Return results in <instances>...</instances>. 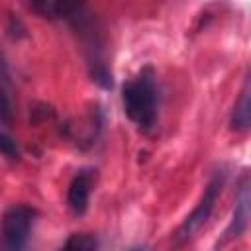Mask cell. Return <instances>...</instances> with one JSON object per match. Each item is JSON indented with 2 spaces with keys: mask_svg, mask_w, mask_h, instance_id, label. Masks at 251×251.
Masks as SVG:
<instances>
[{
  "mask_svg": "<svg viewBox=\"0 0 251 251\" xmlns=\"http://www.w3.org/2000/svg\"><path fill=\"white\" fill-rule=\"evenodd\" d=\"M251 126V80L245 76L239 98L233 106L231 118H229V127L233 131H247Z\"/></svg>",
  "mask_w": 251,
  "mask_h": 251,
  "instance_id": "7",
  "label": "cell"
},
{
  "mask_svg": "<svg viewBox=\"0 0 251 251\" xmlns=\"http://www.w3.org/2000/svg\"><path fill=\"white\" fill-rule=\"evenodd\" d=\"M249 188H251L249 173H243L239 182H237L235 206H233V212H231V220H229L227 227L224 229V233H222V237L218 241V247H224L226 243L241 237L247 231V227H249V202H251Z\"/></svg>",
  "mask_w": 251,
  "mask_h": 251,
  "instance_id": "4",
  "label": "cell"
},
{
  "mask_svg": "<svg viewBox=\"0 0 251 251\" xmlns=\"http://www.w3.org/2000/svg\"><path fill=\"white\" fill-rule=\"evenodd\" d=\"M57 251H98V239L94 233H71Z\"/></svg>",
  "mask_w": 251,
  "mask_h": 251,
  "instance_id": "8",
  "label": "cell"
},
{
  "mask_svg": "<svg viewBox=\"0 0 251 251\" xmlns=\"http://www.w3.org/2000/svg\"><path fill=\"white\" fill-rule=\"evenodd\" d=\"M8 31H10V35H12V37H16V39H18V37H22V35H25V27H24V25H22V22H20L18 18H14V16L10 18Z\"/></svg>",
  "mask_w": 251,
  "mask_h": 251,
  "instance_id": "11",
  "label": "cell"
},
{
  "mask_svg": "<svg viewBox=\"0 0 251 251\" xmlns=\"http://www.w3.org/2000/svg\"><path fill=\"white\" fill-rule=\"evenodd\" d=\"M127 251H149L145 245H137V247H131V249H127Z\"/></svg>",
  "mask_w": 251,
  "mask_h": 251,
  "instance_id": "12",
  "label": "cell"
},
{
  "mask_svg": "<svg viewBox=\"0 0 251 251\" xmlns=\"http://www.w3.org/2000/svg\"><path fill=\"white\" fill-rule=\"evenodd\" d=\"M122 104L127 120L141 131H151L159 120V82L157 73L151 65L141 67L122 86Z\"/></svg>",
  "mask_w": 251,
  "mask_h": 251,
  "instance_id": "1",
  "label": "cell"
},
{
  "mask_svg": "<svg viewBox=\"0 0 251 251\" xmlns=\"http://www.w3.org/2000/svg\"><path fill=\"white\" fill-rule=\"evenodd\" d=\"M226 178H227L226 169H220L210 176V180H208L198 204L182 220V224L178 226V229L175 233V243L176 245H182V243L190 241L206 226V222L210 220V216H212V212L216 208V202H218V198H220V194H222V190L226 186Z\"/></svg>",
  "mask_w": 251,
  "mask_h": 251,
  "instance_id": "2",
  "label": "cell"
},
{
  "mask_svg": "<svg viewBox=\"0 0 251 251\" xmlns=\"http://www.w3.org/2000/svg\"><path fill=\"white\" fill-rule=\"evenodd\" d=\"M14 122V106L8 90L0 84V126H12Z\"/></svg>",
  "mask_w": 251,
  "mask_h": 251,
  "instance_id": "9",
  "label": "cell"
},
{
  "mask_svg": "<svg viewBox=\"0 0 251 251\" xmlns=\"http://www.w3.org/2000/svg\"><path fill=\"white\" fill-rule=\"evenodd\" d=\"M84 2H69V0H35L29 2V10L49 20H65L71 22L80 10H84Z\"/></svg>",
  "mask_w": 251,
  "mask_h": 251,
  "instance_id": "6",
  "label": "cell"
},
{
  "mask_svg": "<svg viewBox=\"0 0 251 251\" xmlns=\"http://www.w3.org/2000/svg\"><path fill=\"white\" fill-rule=\"evenodd\" d=\"M94 180H96V171L90 167L76 171L75 176L71 178L69 188H67V206L75 216H82L88 210Z\"/></svg>",
  "mask_w": 251,
  "mask_h": 251,
  "instance_id": "5",
  "label": "cell"
},
{
  "mask_svg": "<svg viewBox=\"0 0 251 251\" xmlns=\"http://www.w3.org/2000/svg\"><path fill=\"white\" fill-rule=\"evenodd\" d=\"M0 153L10 157V159H18L20 157V147H18L16 139H12L4 131H0Z\"/></svg>",
  "mask_w": 251,
  "mask_h": 251,
  "instance_id": "10",
  "label": "cell"
},
{
  "mask_svg": "<svg viewBox=\"0 0 251 251\" xmlns=\"http://www.w3.org/2000/svg\"><path fill=\"white\" fill-rule=\"evenodd\" d=\"M37 210L29 204H12L2 216L0 251H27Z\"/></svg>",
  "mask_w": 251,
  "mask_h": 251,
  "instance_id": "3",
  "label": "cell"
}]
</instances>
